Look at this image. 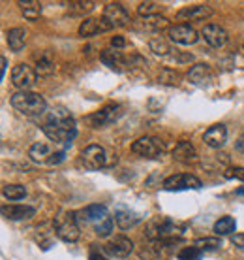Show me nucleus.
I'll use <instances>...</instances> for the list:
<instances>
[{"instance_id": "1", "label": "nucleus", "mask_w": 244, "mask_h": 260, "mask_svg": "<svg viewBox=\"0 0 244 260\" xmlns=\"http://www.w3.org/2000/svg\"><path fill=\"white\" fill-rule=\"evenodd\" d=\"M44 134L49 138V142L62 145V147H70L73 138L77 136V126L75 121L71 117V113L62 106H55L49 113H47V121L42 126Z\"/></svg>"}, {"instance_id": "2", "label": "nucleus", "mask_w": 244, "mask_h": 260, "mask_svg": "<svg viewBox=\"0 0 244 260\" xmlns=\"http://www.w3.org/2000/svg\"><path fill=\"white\" fill-rule=\"evenodd\" d=\"M79 158H81V164L89 170L111 168V166H115L116 160H118L115 151H111L109 147H105V145H98V143H92L89 147H85V149L81 151Z\"/></svg>"}, {"instance_id": "3", "label": "nucleus", "mask_w": 244, "mask_h": 260, "mask_svg": "<svg viewBox=\"0 0 244 260\" xmlns=\"http://www.w3.org/2000/svg\"><path fill=\"white\" fill-rule=\"evenodd\" d=\"M10 104L15 108V110L23 113V115H28V117H36V115H42L47 110V102L45 98L38 92L32 91H19L12 94L10 98Z\"/></svg>"}, {"instance_id": "4", "label": "nucleus", "mask_w": 244, "mask_h": 260, "mask_svg": "<svg viewBox=\"0 0 244 260\" xmlns=\"http://www.w3.org/2000/svg\"><path fill=\"white\" fill-rule=\"evenodd\" d=\"M81 213L85 215V221L89 222L92 230L96 232L100 238H107L113 232V217L109 215L105 206L100 204H92L87 209H83Z\"/></svg>"}, {"instance_id": "5", "label": "nucleus", "mask_w": 244, "mask_h": 260, "mask_svg": "<svg viewBox=\"0 0 244 260\" xmlns=\"http://www.w3.org/2000/svg\"><path fill=\"white\" fill-rule=\"evenodd\" d=\"M53 228H55V234L66 243H75L81 238V228H79L77 217L71 211H58L57 217L53 219Z\"/></svg>"}, {"instance_id": "6", "label": "nucleus", "mask_w": 244, "mask_h": 260, "mask_svg": "<svg viewBox=\"0 0 244 260\" xmlns=\"http://www.w3.org/2000/svg\"><path fill=\"white\" fill-rule=\"evenodd\" d=\"M28 156L38 164H60L66 158V147L53 142H36L28 149Z\"/></svg>"}, {"instance_id": "7", "label": "nucleus", "mask_w": 244, "mask_h": 260, "mask_svg": "<svg viewBox=\"0 0 244 260\" xmlns=\"http://www.w3.org/2000/svg\"><path fill=\"white\" fill-rule=\"evenodd\" d=\"M132 151L143 158H160L166 153V143L161 142L160 138L141 136L132 143Z\"/></svg>"}, {"instance_id": "8", "label": "nucleus", "mask_w": 244, "mask_h": 260, "mask_svg": "<svg viewBox=\"0 0 244 260\" xmlns=\"http://www.w3.org/2000/svg\"><path fill=\"white\" fill-rule=\"evenodd\" d=\"M120 115H122L120 104H107L103 106L102 110H98L92 115H89L87 121H89V124L92 128H105V126L113 124L115 121H118Z\"/></svg>"}, {"instance_id": "9", "label": "nucleus", "mask_w": 244, "mask_h": 260, "mask_svg": "<svg viewBox=\"0 0 244 260\" xmlns=\"http://www.w3.org/2000/svg\"><path fill=\"white\" fill-rule=\"evenodd\" d=\"M102 21L107 25V28H120V26L130 25V13L126 12V8L118 4V2H109L103 8Z\"/></svg>"}, {"instance_id": "10", "label": "nucleus", "mask_w": 244, "mask_h": 260, "mask_svg": "<svg viewBox=\"0 0 244 260\" xmlns=\"http://www.w3.org/2000/svg\"><path fill=\"white\" fill-rule=\"evenodd\" d=\"M38 74L34 68H30L28 64H17L13 66L12 70V83L19 89V91H30L36 85Z\"/></svg>"}, {"instance_id": "11", "label": "nucleus", "mask_w": 244, "mask_h": 260, "mask_svg": "<svg viewBox=\"0 0 244 260\" xmlns=\"http://www.w3.org/2000/svg\"><path fill=\"white\" fill-rule=\"evenodd\" d=\"M161 187L166 190H186V189H201V179L192 174H173L164 179Z\"/></svg>"}, {"instance_id": "12", "label": "nucleus", "mask_w": 244, "mask_h": 260, "mask_svg": "<svg viewBox=\"0 0 244 260\" xmlns=\"http://www.w3.org/2000/svg\"><path fill=\"white\" fill-rule=\"evenodd\" d=\"M197 30L193 26L182 23V25H175L169 28V40L173 44H179V46H193L197 42Z\"/></svg>"}, {"instance_id": "13", "label": "nucleus", "mask_w": 244, "mask_h": 260, "mask_svg": "<svg viewBox=\"0 0 244 260\" xmlns=\"http://www.w3.org/2000/svg\"><path fill=\"white\" fill-rule=\"evenodd\" d=\"M201 34H203L207 44L211 47H214V49H222L227 44V40H229V34H227V30H225L224 26L214 25V23H209V25L203 26Z\"/></svg>"}, {"instance_id": "14", "label": "nucleus", "mask_w": 244, "mask_h": 260, "mask_svg": "<svg viewBox=\"0 0 244 260\" xmlns=\"http://www.w3.org/2000/svg\"><path fill=\"white\" fill-rule=\"evenodd\" d=\"M212 15V8L207 4H195V6H186L179 10L177 19L180 21H201Z\"/></svg>"}, {"instance_id": "15", "label": "nucleus", "mask_w": 244, "mask_h": 260, "mask_svg": "<svg viewBox=\"0 0 244 260\" xmlns=\"http://www.w3.org/2000/svg\"><path fill=\"white\" fill-rule=\"evenodd\" d=\"M105 249L109 251V254H113L116 258H124V256H128L134 251V241L126 238V236H115L113 240H109Z\"/></svg>"}, {"instance_id": "16", "label": "nucleus", "mask_w": 244, "mask_h": 260, "mask_svg": "<svg viewBox=\"0 0 244 260\" xmlns=\"http://www.w3.org/2000/svg\"><path fill=\"white\" fill-rule=\"evenodd\" d=\"M100 59H102L103 64L109 66L111 70H116V72H124L130 66L128 59L118 49H103Z\"/></svg>"}, {"instance_id": "17", "label": "nucleus", "mask_w": 244, "mask_h": 260, "mask_svg": "<svg viewBox=\"0 0 244 260\" xmlns=\"http://www.w3.org/2000/svg\"><path fill=\"white\" fill-rule=\"evenodd\" d=\"M2 215L10 219V221H25L36 215V209L30 206H19V204H10V206H2Z\"/></svg>"}, {"instance_id": "18", "label": "nucleus", "mask_w": 244, "mask_h": 260, "mask_svg": "<svg viewBox=\"0 0 244 260\" xmlns=\"http://www.w3.org/2000/svg\"><path fill=\"white\" fill-rule=\"evenodd\" d=\"M115 221L122 230H128V228H134L135 224H139V222H141V215L135 213L134 209L118 206L116 211H115Z\"/></svg>"}, {"instance_id": "19", "label": "nucleus", "mask_w": 244, "mask_h": 260, "mask_svg": "<svg viewBox=\"0 0 244 260\" xmlns=\"http://www.w3.org/2000/svg\"><path fill=\"white\" fill-rule=\"evenodd\" d=\"M225 140H227V128L224 124H212L203 136V142L212 149H220L225 143Z\"/></svg>"}, {"instance_id": "20", "label": "nucleus", "mask_w": 244, "mask_h": 260, "mask_svg": "<svg viewBox=\"0 0 244 260\" xmlns=\"http://www.w3.org/2000/svg\"><path fill=\"white\" fill-rule=\"evenodd\" d=\"M36 74L38 76H51L57 70V62H55V57H53L51 51H42L38 53L36 57Z\"/></svg>"}, {"instance_id": "21", "label": "nucleus", "mask_w": 244, "mask_h": 260, "mask_svg": "<svg viewBox=\"0 0 244 260\" xmlns=\"http://www.w3.org/2000/svg\"><path fill=\"white\" fill-rule=\"evenodd\" d=\"M171 155H173V158L179 160V162L190 164L197 158V151H195V147H193L190 142H179L175 145V149L171 151Z\"/></svg>"}, {"instance_id": "22", "label": "nucleus", "mask_w": 244, "mask_h": 260, "mask_svg": "<svg viewBox=\"0 0 244 260\" xmlns=\"http://www.w3.org/2000/svg\"><path fill=\"white\" fill-rule=\"evenodd\" d=\"M25 44H26L25 28L15 26V28H10V30H8V46H10L12 51H15V53L23 51V49H25Z\"/></svg>"}, {"instance_id": "23", "label": "nucleus", "mask_w": 244, "mask_h": 260, "mask_svg": "<svg viewBox=\"0 0 244 260\" xmlns=\"http://www.w3.org/2000/svg\"><path fill=\"white\" fill-rule=\"evenodd\" d=\"M105 30H109L107 25L103 23L102 19H85L81 25H79V36H94L98 32H105Z\"/></svg>"}, {"instance_id": "24", "label": "nucleus", "mask_w": 244, "mask_h": 260, "mask_svg": "<svg viewBox=\"0 0 244 260\" xmlns=\"http://www.w3.org/2000/svg\"><path fill=\"white\" fill-rule=\"evenodd\" d=\"M235 228H237V222H235V219H233V217H229V215H224V217H220L218 221L214 222L212 232H214L216 236H233Z\"/></svg>"}, {"instance_id": "25", "label": "nucleus", "mask_w": 244, "mask_h": 260, "mask_svg": "<svg viewBox=\"0 0 244 260\" xmlns=\"http://www.w3.org/2000/svg\"><path fill=\"white\" fill-rule=\"evenodd\" d=\"M169 26V19L164 15H152V17H141V28L145 30H152V32H160L164 28ZM171 28V26H169Z\"/></svg>"}, {"instance_id": "26", "label": "nucleus", "mask_w": 244, "mask_h": 260, "mask_svg": "<svg viewBox=\"0 0 244 260\" xmlns=\"http://www.w3.org/2000/svg\"><path fill=\"white\" fill-rule=\"evenodd\" d=\"M209 78H211V66L209 64H195L188 72V79L195 85L205 83V81H209Z\"/></svg>"}, {"instance_id": "27", "label": "nucleus", "mask_w": 244, "mask_h": 260, "mask_svg": "<svg viewBox=\"0 0 244 260\" xmlns=\"http://www.w3.org/2000/svg\"><path fill=\"white\" fill-rule=\"evenodd\" d=\"M17 4L21 6V10H23V15H25L26 19L36 21L39 17V13H42V4H39V2H36V0H26V2L19 0Z\"/></svg>"}, {"instance_id": "28", "label": "nucleus", "mask_w": 244, "mask_h": 260, "mask_svg": "<svg viewBox=\"0 0 244 260\" xmlns=\"http://www.w3.org/2000/svg\"><path fill=\"white\" fill-rule=\"evenodd\" d=\"M164 10V4L154 2V0H148V2H141L137 6V13L141 17H152V15H160V12Z\"/></svg>"}, {"instance_id": "29", "label": "nucleus", "mask_w": 244, "mask_h": 260, "mask_svg": "<svg viewBox=\"0 0 244 260\" xmlns=\"http://www.w3.org/2000/svg\"><path fill=\"white\" fill-rule=\"evenodd\" d=\"M2 194L6 196L8 200H23L26 196V189L23 185H4L2 187Z\"/></svg>"}, {"instance_id": "30", "label": "nucleus", "mask_w": 244, "mask_h": 260, "mask_svg": "<svg viewBox=\"0 0 244 260\" xmlns=\"http://www.w3.org/2000/svg\"><path fill=\"white\" fill-rule=\"evenodd\" d=\"M148 47H150V51L154 53V55H158V57H169V55L173 53V49L167 46V42H164L161 38H152L148 42Z\"/></svg>"}, {"instance_id": "31", "label": "nucleus", "mask_w": 244, "mask_h": 260, "mask_svg": "<svg viewBox=\"0 0 244 260\" xmlns=\"http://www.w3.org/2000/svg\"><path fill=\"white\" fill-rule=\"evenodd\" d=\"M195 247L201 251H218L222 247V240L218 238H199L195 240Z\"/></svg>"}, {"instance_id": "32", "label": "nucleus", "mask_w": 244, "mask_h": 260, "mask_svg": "<svg viewBox=\"0 0 244 260\" xmlns=\"http://www.w3.org/2000/svg\"><path fill=\"white\" fill-rule=\"evenodd\" d=\"M201 254H203V251L197 249L195 245L193 247H184L179 251L177 260H201Z\"/></svg>"}, {"instance_id": "33", "label": "nucleus", "mask_w": 244, "mask_h": 260, "mask_svg": "<svg viewBox=\"0 0 244 260\" xmlns=\"http://www.w3.org/2000/svg\"><path fill=\"white\" fill-rule=\"evenodd\" d=\"M158 81L164 85H177L179 83V74L171 68H164L160 72V76H158Z\"/></svg>"}, {"instance_id": "34", "label": "nucleus", "mask_w": 244, "mask_h": 260, "mask_svg": "<svg viewBox=\"0 0 244 260\" xmlns=\"http://www.w3.org/2000/svg\"><path fill=\"white\" fill-rule=\"evenodd\" d=\"M70 10L71 13H89L94 10V2L92 0H77V2H71Z\"/></svg>"}, {"instance_id": "35", "label": "nucleus", "mask_w": 244, "mask_h": 260, "mask_svg": "<svg viewBox=\"0 0 244 260\" xmlns=\"http://www.w3.org/2000/svg\"><path fill=\"white\" fill-rule=\"evenodd\" d=\"M227 179H238V181H244V168L242 166H233V168H227L224 174Z\"/></svg>"}, {"instance_id": "36", "label": "nucleus", "mask_w": 244, "mask_h": 260, "mask_svg": "<svg viewBox=\"0 0 244 260\" xmlns=\"http://www.w3.org/2000/svg\"><path fill=\"white\" fill-rule=\"evenodd\" d=\"M231 243L235 247L244 249V234H233L231 236Z\"/></svg>"}, {"instance_id": "37", "label": "nucleus", "mask_w": 244, "mask_h": 260, "mask_svg": "<svg viewBox=\"0 0 244 260\" xmlns=\"http://www.w3.org/2000/svg\"><path fill=\"white\" fill-rule=\"evenodd\" d=\"M111 46L115 47V49H120V47L126 46V40L122 38V36H115V38H111Z\"/></svg>"}, {"instance_id": "38", "label": "nucleus", "mask_w": 244, "mask_h": 260, "mask_svg": "<svg viewBox=\"0 0 244 260\" xmlns=\"http://www.w3.org/2000/svg\"><path fill=\"white\" fill-rule=\"evenodd\" d=\"M89 260H107V258H105V256H103V254L100 253V251H96V249H92V251H90Z\"/></svg>"}, {"instance_id": "39", "label": "nucleus", "mask_w": 244, "mask_h": 260, "mask_svg": "<svg viewBox=\"0 0 244 260\" xmlns=\"http://www.w3.org/2000/svg\"><path fill=\"white\" fill-rule=\"evenodd\" d=\"M235 147H237V151H240V153H244V132L238 136V140L235 142Z\"/></svg>"}, {"instance_id": "40", "label": "nucleus", "mask_w": 244, "mask_h": 260, "mask_svg": "<svg viewBox=\"0 0 244 260\" xmlns=\"http://www.w3.org/2000/svg\"><path fill=\"white\" fill-rule=\"evenodd\" d=\"M6 66H8V59H6V57H2V78H4V72H6Z\"/></svg>"}, {"instance_id": "41", "label": "nucleus", "mask_w": 244, "mask_h": 260, "mask_svg": "<svg viewBox=\"0 0 244 260\" xmlns=\"http://www.w3.org/2000/svg\"><path fill=\"white\" fill-rule=\"evenodd\" d=\"M237 194H238V196H244V187H242V189H238V190H237Z\"/></svg>"}, {"instance_id": "42", "label": "nucleus", "mask_w": 244, "mask_h": 260, "mask_svg": "<svg viewBox=\"0 0 244 260\" xmlns=\"http://www.w3.org/2000/svg\"><path fill=\"white\" fill-rule=\"evenodd\" d=\"M242 51H244V46H242Z\"/></svg>"}]
</instances>
